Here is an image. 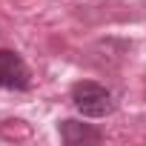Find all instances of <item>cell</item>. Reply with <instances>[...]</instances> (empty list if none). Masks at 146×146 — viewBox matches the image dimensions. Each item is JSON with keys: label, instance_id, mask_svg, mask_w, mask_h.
<instances>
[{"label": "cell", "instance_id": "cell-1", "mask_svg": "<svg viewBox=\"0 0 146 146\" xmlns=\"http://www.w3.org/2000/svg\"><path fill=\"white\" fill-rule=\"evenodd\" d=\"M72 103L86 117H106L115 109L109 89H103L100 83H92V80H80L72 86Z\"/></svg>", "mask_w": 146, "mask_h": 146}, {"label": "cell", "instance_id": "cell-2", "mask_svg": "<svg viewBox=\"0 0 146 146\" xmlns=\"http://www.w3.org/2000/svg\"><path fill=\"white\" fill-rule=\"evenodd\" d=\"M32 72L20 54L0 49V89H29Z\"/></svg>", "mask_w": 146, "mask_h": 146}, {"label": "cell", "instance_id": "cell-3", "mask_svg": "<svg viewBox=\"0 0 146 146\" xmlns=\"http://www.w3.org/2000/svg\"><path fill=\"white\" fill-rule=\"evenodd\" d=\"M60 135L66 143H86V140H100V132L98 129H89L86 123H78V120H63L60 123Z\"/></svg>", "mask_w": 146, "mask_h": 146}]
</instances>
